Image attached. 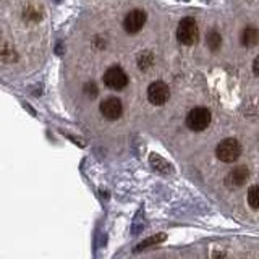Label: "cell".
Wrapping results in <instances>:
<instances>
[{
	"label": "cell",
	"instance_id": "cell-1",
	"mask_svg": "<svg viewBox=\"0 0 259 259\" xmlns=\"http://www.w3.org/2000/svg\"><path fill=\"white\" fill-rule=\"evenodd\" d=\"M198 37H199V29L196 21L193 18H183L180 24H178L177 39L185 46H193L198 42Z\"/></svg>",
	"mask_w": 259,
	"mask_h": 259
},
{
	"label": "cell",
	"instance_id": "cell-2",
	"mask_svg": "<svg viewBox=\"0 0 259 259\" xmlns=\"http://www.w3.org/2000/svg\"><path fill=\"white\" fill-rule=\"evenodd\" d=\"M215 154L222 162L230 164V162H235L240 157L241 146H240V143L237 140H233V138H227V140H224L221 144L217 146Z\"/></svg>",
	"mask_w": 259,
	"mask_h": 259
},
{
	"label": "cell",
	"instance_id": "cell-3",
	"mask_svg": "<svg viewBox=\"0 0 259 259\" xmlns=\"http://www.w3.org/2000/svg\"><path fill=\"white\" fill-rule=\"evenodd\" d=\"M210 123V112L204 107L193 109L186 117V126L193 132H202Z\"/></svg>",
	"mask_w": 259,
	"mask_h": 259
},
{
	"label": "cell",
	"instance_id": "cell-4",
	"mask_svg": "<svg viewBox=\"0 0 259 259\" xmlns=\"http://www.w3.org/2000/svg\"><path fill=\"white\" fill-rule=\"evenodd\" d=\"M104 83L110 89H123L128 84V76L126 73L120 67H112L104 73Z\"/></svg>",
	"mask_w": 259,
	"mask_h": 259
},
{
	"label": "cell",
	"instance_id": "cell-5",
	"mask_svg": "<svg viewBox=\"0 0 259 259\" xmlns=\"http://www.w3.org/2000/svg\"><path fill=\"white\" fill-rule=\"evenodd\" d=\"M170 97V89L162 81H154L148 88V99L154 105H164Z\"/></svg>",
	"mask_w": 259,
	"mask_h": 259
},
{
	"label": "cell",
	"instance_id": "cell-6",
	"mask_svg": "<svg viewBox=\"0 0 259 259\" xmlns=\"http://www.w3.org/2000/svg\"><path fill=\"white\" fill-rule=\"evenodd\" d=\"M146 23V13L143 10H132L123 20V28L130 34H135V32L140 31Z\"/></svg>",
	"mask_w": 259,
	"mask_h": 259
},
{
	"label": "cell",
	"instance_id": "cell-7",
	"mask_svg": "<svg viewBox=\"0 0 259 259\" xmlns=\"http://www.w3.org/2000/svg\"><path fill=\"white\" fill-rule=\"evenodd\" d=\"M121 112H123V105H121V101L117 99V97H109V99L102 101L101 104V113L107 120L120 118Z\"/></svg>",
	"mask_w": 259,
	"mask_h": 259
},
{
	"label": "cell",
	"instance_id": "cell-8",
	"mask_svg": "<svg viewBox=\"0 0 259 259\" xmlns=\"http://www.w3.org/2000/svg\"><path fill=\"white\" fill-rule=\"evenodd\" d=\"M248 177H249V172L246 167H237L227 175L225 185L229 186V188H238V186H241L248 180Z\"/></svg>",
	"mask_w": 259,
	"mask_h": 259
},
{
	"label": "cell",
	"instance_id": "cell-9",
	"mask_svg": "<svg viewBox=\"0 0 259 259\" xmlns=\"http://www.w3.org/2000/svg\"><path fill=\"white\" fill-rule=\"evenodd\" d=\"M257 40H259V31L256 28L248 26L243 29V32H241V44L243 46L251 47V46L257 44Z\"/></svg>",
	"mask_w": 259,
	"mask_h": 259
},
{
	"label": "cell",
	"instance_id": "cell-10",
	"mask_svg": "<svg viewBox=\"0 0 259 259\" xmlns=\"http://www.w3.org/2000/svg\"><path fill=\"white\" fill-rule=\"evenodd\" d=\"M248 204L253 209H259V185L251 186L248 190Z\"/></svg>",
	"mask_w": 259,
	"mask_h": 259
},
{
	"label": "cell",
	"instance_id": "cell-11",
	"mask_svg": "<svg viewBox=\"0 0 259 259\" xmlns=\"http://www.w3.org/2000/svg\"><path fill=\"white\" fill-rule=\"evenodd\" d=\"M207 44H209L210 49H212V51H217V49L221 47V44H222V37L219 36L217 32H210L209 37H207Z\"/></svg>",
	"mask_w": 259,
	"mask_h": 259
},
{
	"label": "cell",
	"instance_id": "cell-12",
	"mask_svg": "<svg viewBox=\"0 0 259 259\" xmlns=\"http://www.w3.org/2000/svg\"><path fill=\"white\" fill-rule=\"evenodd\" d=\"M253 71H254L256 76H259V57H256V60L253 63Z\"/></svg>",
	"mask_w": 259,
	"mask_h": 259
}]
</instances>
